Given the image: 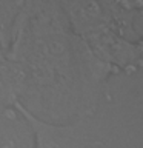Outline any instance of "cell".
I'll return each mask as SVG.
<instances>
[{
    "instance_id": "obj_1",
    "label": "cell",
    "mask_w": 143,
    "mask_h": 148,
    "mask_svg": "<svg viewBox=\"0 0 143 148\" xmlns=\"http://www.w3.org/2000/svg\"><path fill=\"white\" fill-rule=\"evenodd\" d=\"M5 53L25 68L28 94L35 91L43 100H71L77 114L80 85L72 32L59 2L23 3Z\"/></svg>"
},
{
    "instance_id": "obj_2",
    "label": "cell",
    "mask_w": 143,
    "mask_h": 148,
    "mask_svg": "<svg viewBox=\"0 0 143 148\" xmlns=\"http://www.w3.org/2000/svg\"><path fill=\"white\" fill-rule=\"evenodd\" d=\"M29 125L34 148H105L94 114H77L71 122H51L18 102L14 106Z\"/></svg>"
},
{
    "instance_id": "obj_3",
    "label": "cell",
    "mask_w": 143,
    "mask_h": 148,
    "mask_svg": "<svg viewBox=\"0 0 143 148\" xmlns=\"http://www.w3.org/2000/svg\"><path fill=\"white\" fill-rule=\"evenodd\" d=\"M28 94L25 68L18 60L9 59L0 49V111L11 110Z\"/></svg>"
},
{
    "instance_id": "obj_4",
    "label": "cell",
    "mask_w": 143,
    "mask_h": 148,
    "mask_svg": "<svg viewBox=\"0 0 143 148\" xmlns=\"http://www.w3.org/2000/svg\"><path fill=\"white\" fill-rule=\"evenodd\" d=\"M0 148H34V136L16 108L0 111Z\"/></svg>"
},
{
    "instance_id": "obj_5",
    "label": "cell",
    "mask_w": 143,
    "mask_h": 148,
    "mask_svg": "<svg viewBox=\"0 0 143 148\" xmlns=\"http://www.w3.org/2000/svg\"><path fill=\"white\" fill-rule=\"evenodd\" d=\"M25 2H0V49H6L17 16Z\"/></svg>"
}]
</instances>
